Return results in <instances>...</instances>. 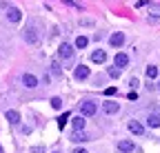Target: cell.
<instances>
[{"label": "cell", "instance_id": "1", "mask_svg": "<svg viewBox=\"0 0 160 153\" xmlns=\"http://www.w3.org/2000/svg\"><path fill=\"white\" fill-rule=\"evenodd\" d=\"M89 73H91V69H89V67H85V65H78V67L73 69L76 80H87V78H89Z\"/></svg>", "mask_w": 160, "mask_h": 153}, {"label": "cell", "instance_id": "2", "mask_svg": "<svg viewBox=\"0 0 160 153\" xmlns=\"http://www.w3.org/2000/svg\"><path fill=\"white\" fill-rule=\"evenodd\" d=\"M25 40H27L29 45H38L40 36H38V31H36L33 27H27V29H25Z\"/></svg>", "mask_w": 160, "mask_h": 153}, {"label": "cell", "instance_id": "3", "mask_svg": "<svg viewBox=\"0 0 160 153\" xmlns=\"http://www.w3.org/2000/svg\"><path fill=\"white\" fill-rule=\"evenodd\" d=\"M20 18H22V13H20L18 7H9V9H7V20H9V22L16 25V22H20Z\"/></svg>", "mask_w": 160, "mask_h": 153}, {"label": "cell", "instance_id": "4", "mask_svg": "<svg viewBox=\"0 0 160 153\" xmlns=\"http://www.w3.org/2000/svg\"><path fill=\"white\" fill-rule=\"evenodd\" d=\"M105 60H107V51H105V49H96V51H91V62L102 65Z\"/></svg>", "mask_w": 160, "mask_h": 153}, {"label": "cell", "instance_id": "5", "mask_svg": "<svg viewBox=\"0 0 160 153\" xmlns=\"http://www.w3.org/2000/svg\"><path fill=\"white\" fill-rule=\"evenodd\" d=\"M80 111H82V118L85 116H96V102H82L80 104Z\"/></svg>", "mask_w": 160, "mask_h": 153}, {"label": "cell", "instance_id": "6", "mask_svg": "<svg viewBox=\"0 0 160 153\" xmlns=\"http://www.w3.org/2000/svg\"><path fill=\"white\" fill-rule=\"evenodd\" d=\"M109 45H111V47H122V45H125V33H122V31H116V33L109 38Z\"/></svg>", "mask_w": 160, "mask_h": 153}, {"label": "cell", "instance_id": "7", "mask_svg": "<svg viewBox=\"0 0 160 153\" xmlns=\"http://www.w3.org/2000/svg\"><path fill=\"white\" fill-rule=\"evenodd\" d=\"M58 53H60V58H71V55H73V47L69 45V42H62V45H60V49H58Z\"/></svg>", "mask_w": 160, "mask_h": 153}, {"label": "cell", "instance_id": "8", "mask_svg": "<svg viewBox=\"0 0 160 153\" xmlns=\"http://www.w3.org/2000/svg\"><path fill=\"white\" fill-rule=\"evenodd\" d=\"M129 131L133 133V136H145V127L140 124V122H136V120H129Z\"/></svg>", "mask_w": 160, "mask_h": 153}, {"label": "cell", "instance_id": "9", "mask_svg": "<svg viewBox=\"0 0 160 153\" xmlns=\"http://www.w3.org/2000/svg\"><path fill=\"white\" fill-rule=\"evenodd\" d=\"M116 67H118V69L129 67V55H127V53H116Z\"/></svg>", "mask_w": 160, "mask_h": 153}, {"label": "cell", "instance_id": "10", "mask_svg": "<svg viewBox=\"0 0 160 153\" xmlns=\"http://www.w3.org/2000/svg\"><path fill=\"white\" fill-rule=\"evenodd\" d=\"M133 149H136V144L131 140H120L118 142V151H122V153H131Z\"/></svg>", "mask_w": 160, "mask_h": 153}, {"label": "cell", "instance_id": "11", "mask_svg": "<svg viewBox=\"0 0 160 153\" xmlns=\"http://www.w3.org/2000/svg\"><path fill=\"white\" fill-rule=\"evenodd\" d=\"M22 84L29 87V89H33V87H38V78H36V75H31V73H25V75H22Z\"/></svg>", "mask_w": 160, "mask_h": 153}, {"label": "cell", "instance_id": "12", "mask_svg": "<svg viewBox=\"0 0 160 153\" xmlns=\"http://www.w3.org/2000/svg\"><path fill=\"white\" fill-rule=\"evenodd\" d=\"M87 140H91L87 133H82V131H73L71 133V142H87Z\"/></svg>", "mask_w": 160, "mask_h": 153}, {"label": "cell", "instance_id": "13", "mask_svg": "<svg viewBox=\"0 0 160 153\" xmlns=\"http://www.w3.org/2000/svg\"><path fill=\"white\" fill-rule=\"evenodd\" d=\"M102 109H105V113H107V116H111V113H118V102H105L102 104Z\"/></svg>", "mask_w": 160, "mask_h": 153}, {"label": "cell", "instance_id": "14", "mask_svg": "<svg viewBox=\"0 0 160 153\" xmlns=\"http://www.w3.org/2000/svg\"><path fill=\"white\" fill-rule=\"evenodd\" d=\"M147 124H149L151 129H158V127H160V116H158V113H151V116L147 118Z\"/></svg>", "mask_w": 160, "mask_h": 153}, {"label": "cell", "instance_id": "15", "mask_svg": "<svg viewBox=\"0 0 160 153\" xmlns=\"http://www.w3.org/2000/svg\"><path fill=\"white\" fill-rule=\"evenodd\" d=\"M5 118H7L11 124H18V122H20V113H18V111H7Z\"/></svg>", "mask_w": 160, "mask_h": 153}, {"label": "cell", "instance_id": "16", "mask_svg": "<svg viewBox=\"0 0 160 153\" xmlns=\"http://www.w3.org/2000/svg\"><path fill=\"white\" fill-rule=\"evenodd\" d=\"M71 124H73V131H82V127H85V118H82V116H76V118L71 120Z\"/></svg>", "mask_w": 160, "mask_h": 153}, {"label": "cell", "instance_id": "17", "mask_svg": "<svg viewBox=\"0 0 160 153\" xmlns=\"http://www.w3.org/2000/svg\"><path fill=\"white\" fill-rule=\"evenodd\" d=\"M147 7H149V16H153V18H160V5H156V2H149Z\"/></svg>", "mask_w": 160, "mask_h": 153}, {"label": "cell", "instance_id": "18", "mask_svg": "<svg viewBox=\"0 0 160 153\" xmlns=\"http://www.w3.org/2000/svg\"><path fill=\"white\" fill-rule=\"evenodd\" d=\"M89 45V38L87 36H80V38H76V49H85Z\"/></svg>", "mask_w": 160, "mask_h": 153}, {"label": "cell", "instance_id": "19", "mask_svg": "<svg viewBox=\"0 0 160 153\" xmlns=\"http://www.w3.org/2000/svg\"><path fill=\"white\" fill-rule=\"evenodd\" d=\"M156 75H158V67H153V65H151V67H147V78H149V80H153Z\"/></svg>", "mask_w": 160, "mask_h": 153}, {"label": "cell", "instance_id": "20", "mask_svg": "<svg viewBox=\"0 0 160 153\" xmlns=\"http://www.w3.org/2000/svg\"><path fill=\"white\" fill-rule=\"evenodd\" d=\"M67 120H69V113H62V116H60V118H58V127H60V129H62V127L67 124Z\"/></svg>", "mask_w": 160, "mask_h": 153}, {"label": "cell", "instance_id": "21", "mask_svg": "<svg viewBox=\"0 0 160 153\" xmlns=\"http://www.w3.org/2000/svg\"><path fill=\"white\" fill-rule=\"evenodd\" d=\"M51 107L58 111V109H62V100H60V98H51Z\"/></svg>", "mask_w": 160, "mask_h": 153}, {"label": "cell", "instance_id": "22", "mask_svg": "<svg viewBox=\"0 0 160 153\" xmlns=\"http://www.w3.org/2000/svg\"><path fill=\"white\" fill-rule=\"evenodd\" d=\"M109 75H111V78H118V75H120V69H118V67H111V69H109Z\"/></svg>", "mask_w": 160, "mask_h": 153}, {"label": "cell", "instance_id": "23", "mask_svg": "<svg viewBox=\"0 0 160 153\" xmlns=\"http://www.w3.org/2000/svg\"><path fill=\"white\" fill-rule=\"evenodd\" d=\"M105 93H107V95H113V93H116V87H109V89H105Z\"/></svg>", "mask_w": 160, "mask_h": 153}, {"label": "cell", "instance_id": "24", "mask_svg": "<svg viewBox=\"0 0 160 153\" xmlns=\"http://www.w3.org/2000/svg\"><path fill=\"white\" fill-rule=\"evenodd\" d=\"M42 151H45L42 146H33V149H31V153H42Z\"/></svg>", "mask_w": 160, "mask_h": 153}, {"label": "cell", "instance_id": "25", "mask_svg": "<svg viewBox=\"0 0 160 153\" xmlns=\"http://www.w3.org/2000/svg\"><path fill=\"white\" fill-rule=\"evenodd\" d=\"M73 153H87L85 149H73Z\"/></svg>", "mask_w": 160, "mask_h": 153}, {"label": "cell", "instance_id": "26", "mask_svg": "<svg viewBox=\"0 0 160 153\" xmlns=\"http://www.w3.org/2000/svg\"><path fill=\"white\" fill-rule=\"evenodd\" d=\"M0 153H2V146H0Z\"/></svg>", "mask_w": 160, "mask_h": 153}, {"label": "cell", "instance_id": "27", "mask_svg": "<svg viewBox=\"0 0 160 153\" xmlns=\"http://www.w3.org/2000/svg\"><path fill=\"white\" fill-rule=\"evenodd\" d=\"M53 153H58V151H53Z\"/></svg>", "mask_w": 160, "mask_h": 153}, {"label": "cell", "instance_id": "28", "mask_svg": "<svg viewBox=\"0 0 160 153\" xmlns=\"http://www.w3.org/2000/svg\"><path fill=\"white\" fill-rule=\"evenodd\" d=\"M158 89H160V84H158Z\"/></svg>", "mask_w": 160, "mask_h": 153}]
</instances>
